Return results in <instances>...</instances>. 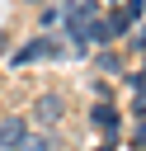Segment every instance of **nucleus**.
Listing matches in <instances>:
<instances>
[{
    "label": "nucleus",
    "mask_w": 146,
    "mask_h": 151,
    "mask_svg": "<svg viewBox=\"0 0 146 151\" xmlns=\"http://www.w3.org/2000/svg\"><path fill=\"white\" fill-rule=\"evenodd\" d=\"M61 118H66V94H61V90H42V94L33 99V123H38L42 132H52Z\"/></svg>",
    "instance_id": "1"
},
{
    "label": "nucleus",
    "mask_w": 146,
    "mask_h": 151,
    "mask_svg": "<svg viewBox=\"0 0 146 151\" xmlns=\"http://www.w3.org/2000/svg\"><path fill=\"white\" fill-rule=\"evenodd\" d=\"M28 132H33V127H28L24 113H5V118H0V151H19Z\"/></svg>",
    "instance_id": "2"
},
{
    "label": "nucleus",
    "mask_w": 146,
    "mask_h": 151,
    "mask_svg": "<svg viewBox=\"0 0 146 151\" xmlns=\"http://www.w3.org/2000/svg\"><path fill=\"white\" fill-rule=\"evenodd\" d=\"M57 52H61V42H57V38H33L28 47H19V57H14V61L24 66V61H38V57H57Z\"/></svg>",
    "instance_id": "3"
},
{
    "label": "nucleus",
    "mask_w": 146,
    "mask_h": 151,
    "mask_svg": "<svg viewBox=\"0 0 146 151\" xmlns=\"http://www.w3.org/2000/svg\"><path fill=\"white\" fill-rule=\"evenodd\" d=\"M89 118H94V127H104V132H118V127H122V118H118V109H113V104H94V109H89Z\"/></svg>",
    "instance_id": "4"
},
{
    "label": "nucleus",
    "mask_w": 146,
    "mask_h": 151,
    "mask_svg": "<svg viewBox=\"0 0 146 151\" xmlns=\"http://www.w3.org/2000/svg\"><path fill=\"white\" fill-rule=\"evenodd\" d=\"M19 151H57V137H52V132H28Z\"/></svg>",
    "instance_id": "5"
},
{
    "label": "nucleus",
    "mask_w": 146,
    "mask_h": 151,
    "mask_svg": "<svg viewBox=\"0 0 146 151\" xmlns=\"http://www.w3.org/2000/svg\"><path fill=\"white\" fill-rule=\"evenodd\" d=\"M94 66H99L104 76H118V71H122V57H118V52H99V57H94Z\"/></svg>",
    "instance_id": "6"
},
{
    "label": "nucleus",
    "mask_w": 146,
    "mask_h": 151,
    "mask_svg": "<svg viewBox=\"0 0 146 151\" xmlns=\"http://www.w3.org/2000/svg\"><path fill=\"white\" fill-rule=\"evenodd\" d=\"M132 146H137V151H146V118L137 123V132H132Z\"/></svg>",
    "instance_id": "7"
},
{
    "label": "nucleus",
    "mask_w": 146,
    "mask_h": 151,
    "mask_svg": "<svg viewBox=\"0 0 146 151\" xmlns=\"http://www.w3.org/2000/svg\"><path fill=\"white\" fill-rule=\"evenodd\" d=\"M9 52V28H0V57Z\"/></svg>",
    "instance_id": "8"
},
{
    "label": "nucleus",
    "mask_w": 146,
    "mask_h": 151,
    "mask_svg": "<svg viewBox=\"0 0 146 151\" xmlns=\"http://www.w3.org/2000/svg\"><path fill=\"white\" fill-rule=\"evenodd\" d=\"M24 5H42V0H24Z\"/></svg>",
    "instance_id": "9"
},
{
    "label": "nucleus",
    "mask_w": 146,
    "mask_h": 151,
    "mask_svg": "<svg viewBox=\"0 0 146 151\" xmlns=\"http://www.w3.org/2000/svg\"><path fill=\"white\" fill-rule=\"evenodd\" d=\"M99 151H113V146H99Z\"/></svg>",
    "instance_id": "10"
}]
</instances>
